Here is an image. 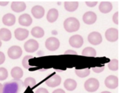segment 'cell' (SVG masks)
Here are the masks:
<instances>
[{"label": "cell", "mask_w": 122, "mask_h": 93, "mask_svg": "<svg viewBox=\"0 0 122 93\" xmlns=\"http://www.w3.org/2000/svg\"><path fill=\"white\" fill-rule=\"evenodd\" d=\"M22 54V50L20 47L13 46L9 48L8 51V56L12 59H17L20 57Z\"/></svg>", "instance_id": "cell-4"}, {"label": "cell", "mask_w": 122, "mask_h": 93, "mask_svg": "<svg viewBox=\"0 0 122 93\" xmlns=\"http://www.w3.org/2000/svg\"><path fill=\"white\" fill-rule=\"evenodd\" d=\"M39 47V44L36 40L30 39L27 41L24 45V48L27 52L32 53L37 50Z\"/></svg>", "instance_id": "cell-6"}, {"label": "cell", "mask_w": 122, "mask_h": 93, "mask_svg": "<svg viewBox=\"0 0 122 93\" xmlns=\"http://www.w3.org/2000/svg\"><path fill=\"white\" fill-rule=\"evenodd\" d=\"M76 74L77 76L81 78H84L87 76L90 73V70L88 68L83 69H76Z\"/></svg>", "instance_id": "cell-25"}, {"label": "cell", "mask_w": 122, "mask_h": 93, "mask_svg": "<svg viewBox=\"0 0 122 93\" xmlns=\"http://www.w3.org/2000/svg\"><path fill=\"white\" fill-rule=\"evenodd\" d=\"M36 84V82L35 79L34 78L31 77L26 78L25 79L24 82V86L26 88L28 87H30V88H32L34 86H35Z\"/></svg>", "instance_id": "cell-26"}, {"label": "cell", "mask_w": 122, "mask_h": 93, "mask_svg": "<svg viewBox=\"0 0 122 93\" xmlns=\"http://www.w3.org/2000/svg\"><path fill=\"white\" fill-rule=\"evenodd\" d=\"M118 12H117L116 13L114 14L113 16V22H114L115 24L117 25L118 24Z\"/></svg>", "instance_id": "cell-31"}, {"label": "cell", "mask_w": 122, "mask_h": 93, "mask_svg": "<svg viewBox=\"0 0 122 93\" xmlns=\"http://www.w3.org/2000/svg\"><path fill=\"white\" fill-rule=\"evenodd\" d=\"M64 27L67 32H74L79 30L80 23L77 19L74 17H70L66 19L63 24Z\"/></svg>", "instance_id": "cell-1"}, {"label": "cell", "mask_w": 122, "mask_h": 93, "mask_svg": "<svg viewBox=\"0 0 122 93\" xmlns=\"http://www.w3.org/2000/svg\"><path fill=\"white\" fill-rule=\"evenodd\" d=\"M106 39L110 42H115L118 39V30L115 28H110L107 30L105 33Z\"/></svg>", "instance_id": "cell-9"}, {"label": "cell", "mask_w": 122, "mask_h": 93, "mask_svg": "<svg viewBox=\"0 0 122 93\" xmlns=\"http://www.w3.org/2000/svg\"><path fill=\"white\" fill-rule=\"evenodd\" d=\"M2 42H1V40H0V47L1 46H2Z\"/></svg>", "instance_id": "cell-40"}, {"label": "cell", "mask_w": 122, "mask_h": 93, "mask_svg": "<svg viewBox=\"0 0 122 93\" xmlns=\"http://www.w3.org/2000/svg\"><path fill=\"white\" fill-rule=\"evenodd\" d=\"M100 84L97 79L95 78H90L87 80L84 84V87L86 91L89 92H94L99 87Z\"/></svg>", "instance_id": "cell-2"}, {"label": "cell", "mask_w": 122, "mask_h": 93, "mask_svg": "<svg viewBox=\"0 0 122 93\" xmlns=\"http://www.w3.org/2000/svg\"><path fill=\"white\" fill-rule=\"evenodd\" d=\"M3 86L2 84L0 83V93H3Z\"/></svg>", "instance_id": "cell-38"}, {"label": "cell", "mask_w": 122, "mask_h": 93, "mask_svg": "<svg viewBox=\"0 0 122 93\" xmlns=\"http://www.w3.org/2000/svg\"><path fill=\"white\" fill-rule=\"evenodd\" d=\"M104 69H105L104 66L101 67H95L92 68L93 71L96 73H99L102 72L104 70Z\"/></svg>", "instance_id": "cell-30"}, {"label": "cell", "mask_w": 122, "mask_h": 93, "mask_svg": "<svg viewBox=\"0 0 122 93\" xmlns=\"http://www.w3.org/2000/svg\"><path fill=\"white\" fill-rule=\"evenodd\" d=\"M88 40L91 44L97 45L101 43L102 39L101 34L99 33L94 32L89 34L88 37Z\"/></svg>", "instance_id": "cell-5"}, {"label": "cell", "mask_w": 122, "mask_h": 93, "mask_svg": "<svg viewBox=\"0 0 122 93\" xmlns=\"http://www.w3.org/2000/svg\"><path fill=\"white\" fill-rule=\"evenodd\" d=\"M69 42L71 46L76 48L81 47L83 43V37L79 35H76L71 37L69 39Z\"/></svg>", "instance_id": "cell-7"}, {"label": "cell", "mask_w": 122, "mask_h": 93, "mask_svg": "<svg viewBox=\"0 0 122 93\" xmlns=\"http://www.w3.org/2000/svg\"><path fill=\"white\" fill-rule=\"evenodd\" d=\"M105 84L106 86L109 88H116L118 86V78L114 75H110L106 79Z\"/></svg>", "instance_id": "cell-8"}, {"label": "cell", "mask_w": 122, "mask_h": 93, "mask_svg": "<svg viewBox=\"0 0 122 93\" xmlns=\"http://www.w3.org/2000/svg\"><path fill=\"white\" fill-rule=\"evenodd\" d=\"M78 6L77 2H66L64 3L65 9L69 12H73L75 11Z\"/></svg>", "instance_id": "cell-22"}, {"label": "cell", "mask_w": 122, "mask_h": 93, "mask_svg": "<svg viewBox=\"0 0 122 93\" xmlns=\"http://www.w3.org/2000/svg\"><path fill=\"white\" fill-rule=\"evenodd\" d=\"M31 13L34 17L37 19H41L44 16L45 10L42 6L36 5L32 8Z\"/></svg>", "instance_id": "cell-13"}, {"label": "cell", "mask_w": 122, "mask_h": 93, "mask_svg": "<svg viewBox=\"0 0 122 93\" xmlns=\"http://www.w3.org/2000/svg\"><path fill=\"white\" fill-rule=\"evenodd\" d=\"M112 5L110 2H102L101 3L99 6V9L103 13H108L112 10Z\"/></svg>", "instance_id": "cell-17"}, {"label": "cell", "mask_w": 122, "mask_h": 93, "mask_svg": "<svg viewBox=\"0 0 122 93\" xmlns=\"http://www.w3.org/2000/svg\"><path fill=\"white\" fill-rule=\"evenodd\" d=\"M31 34L36 38H40L43 37L45 34V32L42 28L40 27H36L33 28L31 30Z\"/></svg>", "instance_id": "cell-23"}, {"label": "cell", "mask_w": 122, "mask_h": 93, "mask_svg": "<svg viewBox=\"0 0 122 93\" xmlns=\"http://www.w3.org/2000/svg\"><path fill=\"white\" fill-rule=\"evenodd\" d=\"M60 42L58 39L55 37H51L46 40L45 46L46 48L51 51H55L60 47Z\"/></svg>", "instance_id": "cell-3"}, {"label": "cell", "mask_w": 122, "mask_h": 93, "mask_svg": "<svg viewBox=\"0 0 122 93\" xmlns=\"http://www.w3.org/2000/svg\"><path fill=\"white\" fill-rule=\"evenodd\" d=\"M35 93H49L48 91L45 88H39L37 89Z\"/></svg>", "instance_id": "cell-33"}, {"label": "cell", "mask_w": 122, "mask_h": 93, "mask_svg": "<svg viewBox=\"0 0 122 93\" xmlns=\"http://www.w3.org/2000/svg\"><path fill=\"white\" fill-rule=\"evenodd\" d=\"M33 57L31 55H27L25 56L23 58L22 60V65L25 68L29 69L32 66L29 64V60L32 58H33Z\"/></svg>", "instance_id": "cell-28"}, {"label": "cell", "mask_w": 122, "mask_h": 93, "mask_svg": "<svg viewBox=\"0 0 122 93\" xmlns=\"http://www.w3.org/2000/svg\"><path fill=\"white\" fill-rule=\"evenodd\" d=\"M77 86L76 82L72 79H67L64 82V87L68 91H73L76 88Z\"/></svg>", "instance_id": "cell-20"}, {"label": "cell", "mask_w": 122, "mask_h": 93, "mask_svg": "<svg viewBox=\"0 0 122 93\" xmlns=\"http://www.w3.org/2000/svg\"><path fill=\"white\" fill-rule=\"evenodd\" d=\"M97 20V15L92 12H87L83 15V20L85 24L88 25L94 24Z\"/></svg>", "instance_id": "cell-11"}, {"label": "cell", "mask_w": 122, "mask_h": 93, "mask_svg": "<svg viewBox=\"0 0 122 93\" xmlns=\"http://www.w3.org/2000/svg\"><path fill=\"white\" fill-rule=\"evenodd\" d=\"M61 82V78L60 76L55 74L47 79L45 83L50 87H55L60 85Z\"/></svg>", "instance_id": "cell-10"}, {"label": "cell", "mask_w": 122, "mask_h": 93, "mask_svg": "<svg viewBox=\"0 0 122 93\" xmlns=\"http://www.w3.org/2000/svg\"><path fill=\"white\" fill-rule=\"evenodd\" d=\"M52 93H66L62 89H57L55 90Z\"/></svg>", "instance_id": "cell-36"}, {"label": "cell", "mask_w": 122, "mask_h": 93, "mask_svg": "<svg viewBox=\"0 0 122 93\" xmlns=\"http://www.w3.org/2000/svg\"><path fill=\"white\" fill-rule=\"evenodd\" d=\"M12 34L11 32L6 28H2L0 29V39L7 42L11 39Z\"/></svg>", "instance_id": "cell-19"}, {"label": "cell", "mask_w": 122, "mask_h": 93, "mask_svg": "<svg viewBox=\"0 0 122 93\" xmlns=\"http://www.w3.org/2000/svg\"><path fill=\"white\" fill-rule=\"evenodd\" d=\"M19 23L22 26L28 27L32 24V19L28 14H23L19 17Z\"/></svg>", "instance_id": "cell-14"}, {"label": "cell", "mask_w": 122, "mask_h": 93, "mask_svg": "<svg viewBox=\"0 0 122 93\" xmlns=\"http://www.w3.org/2000/svg\"><path fill=\"white\" fill-rule=\"evenodd\" d=\"M101 93H111L110 92L108 91H103L102 92H101Z\"/></svg>", "instance_id": "cell-39"}, {"label": "cell", "mask_w": 122, "mask_h": 93, "mask_svg": "<svg viewBox=\"0 0 122 93\" xmlns=\"http://www.w3.org/2000/svg\"><path fill=\"white\" fill-rule=\"evenodd\" d=\"M5 57L3 52L0 51V65L2 64L5 61Z\"/></svg>", "instance_id": "cell-32"}, {"label": "cell", "mask_w": 122, "mask_h": 93, "mask_svg": "<svg viewBox=\"0 0 122 93\" xmlns=\"http://www.w3.org/2000/svg\"><path fill=\"white\" fill-rule=\"evenodd\" d=\"M8 77V72L5 68L0 67V81L5 80Z\"/></svg>", "instance_id": "cell-29"}, {"label": "cell", "mask_w": 122, "mask_h": 93, "mask_svg": "<svg viewBox=\"0 0 122 93\" xmlns=\"http://www.w3.org/2000/svg\"><path fill=\"white\" fill-rule=\"evenodd\" d=\"M8 2H0V5L2 6H5L8 5Z\"/></svg>", "instance_id": "cell-37"}, {"label": "cell", "mask_w": 122, "mask_h": 93, "mask_svg": "<svg viewBox=\"0 0 122 93\" xmlns=\"http://www.w3.org/2000/svg\"><path fill=\"white\" fill-rule=\"evenodd\" d=\"M86 5L87 6L90 7H95L97 4V2H86Z\"/></svg>", "instance_id": "cell-34"}, {"label": "cell", "mask_w": 122, "mask_h": 93, "mask_svg": "<svg viewBox=\"0 0 122 93\" xmlns=\"http://www.w3.org/2000/svg\"><path fill=\"white\" fill-rule=\"evenodd\" d=\"M11 74L12 77L16 80H19L23 76L22 70L19 67H15L11 70Z\"/></svg>", "instance_id": "cell-21"}, {"label": "cell", "mask_w": 122, "mask_h": 93, "mask_svg": "<svg viewBox=\"0 0 122 93\" xmlns=\"http://www.w3.org/2000/svg\"><path fill=\"white\" fill-rule=\"evenodd\" d=\"M58 17V11L56 9L53 8L50 10L48 12L47 19L48 22L52 23L57 20Z\"/></svg>", "instance_id": "cell-18"}, {"label": "cell", "mask_w": 122, "mask_h": 93, "mask_svg": "<svg viewBox=\"0 0 122 93\" xmlns=\"http://www.w3.org/2000/svg\"><path fill=\"white\" fill-rule=\"evenodd\" d=\"M83 56L89 57H95L96 55V52L95 50L92 47H87L84 49L82 52Z\"/></svg>", "instance_id": "cell-24"}, {"label": "cell", "mask_w": 122, "mask_h": 93, "mask_svg": "<svg viewBox=\"0 0 122 93\" xmlns=\"http://www.w3.org/2000/svg\"><path fill=\"white\" fill-rule=\"evenodd\" d=\"M16 18L15 16L11 13H8L5 15L2 19V22L5 25L7 26H12L15 23Z\"/></svg>", "instance_id": "cell-15"}, {"label": "cell", "mask_w": 122, "mask_h": 93, "mask_svg": "<svg viewBox=\"0 0 122 93\" xmlns=\"http://www.w3.org/2000/svg\"><path fill=\"white\" fill-rule=\"evenodd\" d=\"M65 55H77V52L73 50H69L65 52Z\"/></svg>", "instance_id": "cell-35"}, {"label": "cell", "mask_w": 122, "mask_h": 93, "mask_svg": "<svg viewBox=\"0 0 122 93\" xmlns=\"http://www.w3.org/2000/svg\"><path fill=\"white\" fill-rule=\"evenodd\" d=\"M108 68L112 71H116L118 70V62L117 59H112L111 60L108 65Z\"/></svg>", "instance_id": "cell-27"}, {"label": "cell", "mask_w": 122, "mask_h": 93, "mask_svg": "<svg viewBox=\"0 0 122 93\" xmlns=\"http://www.w3.org/2000/svg\"><path fill=\"white\" fill-rule=\"evenodd\" d=\"M15 38L18 40L23 41L28 37L29 31L26 29L18 28L15 30Z\"/></svg>", "instance_id": "cell-12"}, {"label": "cell", "mask_w": 122, "mask_h": 93, "mask_svg": "<svg viewBox=\"0 0 122 93\" xmlns=\"http://www.w3.org/2000/svg\"><path fill=\"white\" fill-rule=\"evenodd\" d=\"M11 8L14 12L20 13L23 12L25 9L26 5L23 2H14L11 4Z\"/></svg>", "instance_id": "cell-16"}]
</instances>
